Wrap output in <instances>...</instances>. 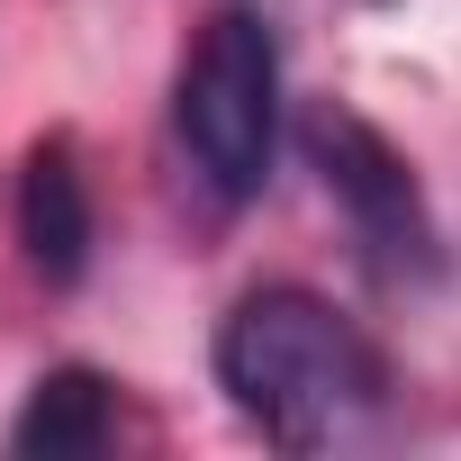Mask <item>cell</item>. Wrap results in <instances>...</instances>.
<instances>
[{
    "mask_svg": "<svg viewBox=\"0 0 461 461\" xmlns=\"http://www.w3.org/2000/svg\"><path fill=\"white\" fill-rule=\"evenodd\" d=\"M217 389L263 443L281 452H326V443H353L380 425L389 407V362L380 344L317 290L299 281H263L245 290L236 308L217 317Z\"/></svg>",
    "mask_w": 461,
    "mask_h": 461,
    "instance_id": "cell-1",
    "label": "cell"
},
{
    "mask_svg": "<svg viewBox=\"0 0 461 461\" xmlns=\"http://www.w3.org/2000/svg\"><path fill=\"white\" fill-rule=\"evenodd\" d=\"M172 136L217 208H245L281 154V37L263 10H217L172 73Z\"/></svg>",
    "mask_w": 461,
    "mask_h": 461,
    "instance_id": "cell-2",
    "label": "cell"
},
{
    "mask_svg": "<svg viewBox=\"0 0 461 461\" xmlns=\"http://www.w3.org/2000/svg\"><path fill=\"white\" fill-rule=\"evenodd\" d=\"M299 154H308V172L326 181L344 236H353V254H362V272H371L380 290L407 299V290H434V281H443V226H434V208H425V181H416V163H407L362 109L308 100V109H299Z\"/></svg>",
    "mask_w": 461,
    "mask_h": 461,
    "instance_id": "cell-3",
    "label": "cell"
},
{
    "mask_svg": "<svg viewBox=\"0 0 461 461\" xmlns=\"http://www.w3.org/2000/svg\"><path fill=\"white\" fill-rule=\"evenodd\" d=\"M10 217H19V254L46 290H73L91 272V236H100V217H91V172L73 154V136H37L19 154V190H10Z\"/></svg>",
    "mask_w": 461,
    "mask_h": 461,
    "instance_id": "cell-4",
    "label": "cell"
},
{
    "mask_svg": "<svg viewBox=\"0 0 461 461\" xmlns=\"http://www.w3.org/2000/svg\"><path fill=\"white\" fill-rule=\"evenodd\" d=\"M10 443L37 452V461H91V452H109L118 443V380L91 371V362H55L28 389V407L10 416Z\"/></svg>",
    "mask_w": 461,
    "mask_h": 461,
    "instance_id": "cell-5",
    "label": "cell"
}]
</instances>
